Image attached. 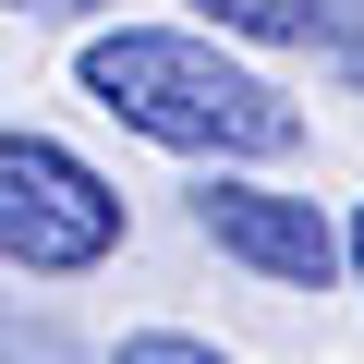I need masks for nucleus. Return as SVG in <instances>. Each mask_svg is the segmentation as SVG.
Masks as SVG:
<instances>
[{
	"label": "nucleus",
	"mask_w": 364,
	"mask_h": 364,
	"mask_svg": "<svg viewBox=\"0 0 364 364\" xmlns=\"http://www.w3.org/2000/svg\"><path fill=\"white\" fill-rule=\"evenodd\" d=\"M122 364H231L219 340H182V328H146V340H122Z\"/></svg>",
	"instance_id": "obj_5"
},
{
	"label": "nucleus",
	"mask_w": 364,
	"mask_h": 364,
	"mask_svg": "<svg viewBox=\"0 0 364 364\" xmlns=\"http://www.w3.org/2000/svg\"><path fill=\"white\" fill-rule=\"evenodd\" d=\"M13 13H97V0H13Z\"/></svg>",
	"instance_id": "obj_6"
},
{
	"label": "nucleus",
	"mask_w": 364,
	"mask_h": 364,
	"mask_svg": "<svg viewBox=\"0 0 364 364\" xmlns=\"http://www.w3.org/2000/svg\"><path fill=\"white\" fill-rule=\"evenodd\" d=\"M85 97L122 134L182 146V158H279V146H304V109L279 85H255L243 61H219L207 37H170V25L85 37Z\"/></svg>",
	"instance_id": "obj_1"
},
{
	"label": "nucleus",
	"mask_w": 364,
	"mask_h": 364,
	"mask_svg": "<svg viewBox=\"0 0 364 364\" xmlns=\"http://www.w3.org/2000/svg\"><path fill=\"white\" fill-rule=\"evenodd\" d=\"M122 243V195L49 134H0V255L37 267V279H73Z\"/></svg>",
	"instance_id": "obj_2"
},
{
	"label": "nucleus",
	"mask_w": 364,
	"mask_h": 364,
	"mask_svg": "<svg viewBox=\"0 0 364 364\" xmlns=\"http://www.w3.org/2000/svg\"><path fill=\"white\" fill-rule=\"evenodd\" d=\"M195 231H207L219 255H243L255 279H291V291H316V279L340 267V231H328L304 195H255V182H207V195H195Z\"/></svg>",
	"instance_id": "obj_3"
},
{
	"label": "nucleus",
	"mask_w": 364,
	"mask_h": 364,
	"mask_svg": "<svg viewBox=\"0 0 364 364\" xmlns=\"http://www.w3.org/2000/svg\"><path fill=\"white\" fill-rule=\"evenodd\" d=\"M195 13L231 37H267V49H364L352 0H195Z\"/></svg>",
	"instance_id": "obj_4"
},
{
	"label": "nucleus",
	"mask_w": 364,
	"mask_h": 364,
	"mask_svg": "<svg viewBox=\"0 0 364 364\" xmlns=\"http://www.w3.org/2000/svg\"><path fill=\"white\" fill-rule=\"evenodd\" d=\"M352 267H364V219H352Z\"/></svg>",
	"instance_id": "obj_7"
}]
</instances>
